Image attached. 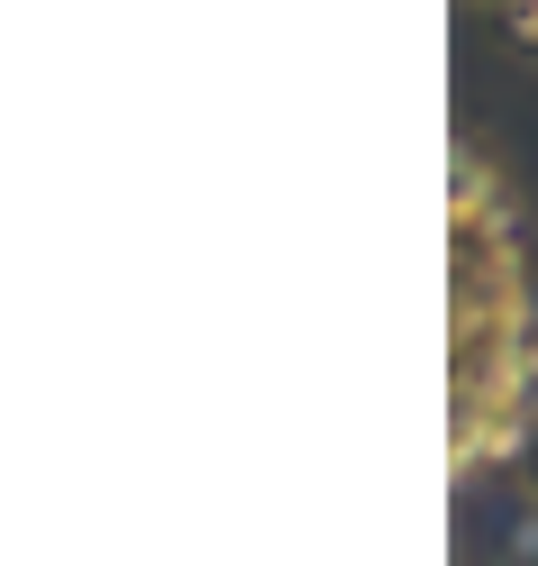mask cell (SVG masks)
Returning <instances> with one entry per match:
<instances>
[{
    "mask_svg": "<svg viewBox=\"0 0 538 566\" xmlns=\"http://www.w3.org/2000/svg\"><path fill=\"white\" fill-rule=\"evenodd\" d=\"M502 55L538 74V0H511V10H502Z\"/></svg>",
    "mask_w": 538,
    "mask_h": 566,
    "instance_id": "cell-1",
    "label": "cell"
},
{
    "mask_svg": "<svg viewBox=\"0 0 538 566\" xmlns=\"http://www.w3.org/2000/svg\"><path fill=\"white\" fill-rule=\"evenodd\" d=\"M484 10H511V0H484Z\"/></svg>",
    "mask_w": 538,
    "mask_h": 566,
    "instance_id": "cell-2",
    "label": "cell"
}]
</instances>
